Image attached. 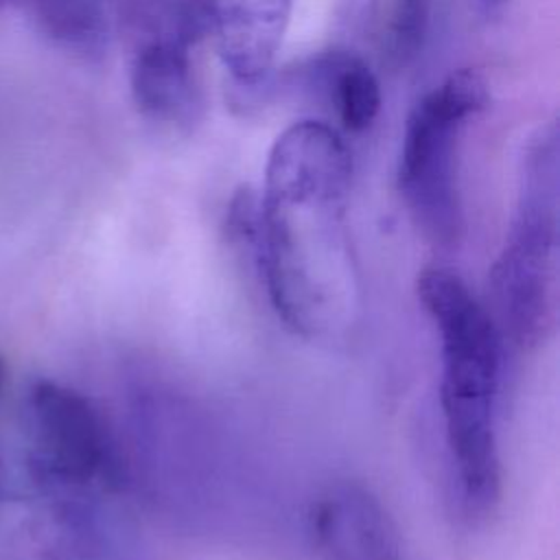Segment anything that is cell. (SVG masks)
<instances>
[{
	"label": "cell",
	"mask_w": 560,
	"mask_h": 560,
	"mask_svg": "<svg viewBox=\"0 0 560 560\" xmlns=\"http://www.w3.org/2000/svg\"><path fill=\"white\" fill-rule=\"evenodd\" d=\"M416 293L440 337V407L459 492L468 512H488L501 488L494 411L505 343L453 269H422Z\"/></svg>",
	"instance_id": "cell-1"
},
{
	"label": "cell",
	"mask_w": 560,
	"mask_h": 560,
	"mask_svg": "<svg viewBox=\"0 0 560 560\" xmlns=\"http://www.w3.org/2000/svg\"><path fill=\"white\" fill-rule=\"evenodd\" d=\"M228 234L249 256L271 308L293 332L315 337L350 322L357 278L341 210L282 208L243 188L230 201Z\"/></svg>",
	"instance_id": "cell-2"
},
{
	"label": "cell",
	"mask_w": 560,
	"mask_h": 560,
	"mask_svg": "<svg viewBox=\"0 0 560 560\" xmlns=\"http://www.w3.org/2000/svg\"><path fill=\"white\" fill-rule=\"evenodd\" d=\"M488 313L503 343L534 348L558 313V131L540 129L525 149L521 197L488 276Z\"/></svg>",
	"instance_id": "cell-3"
},
{
	"label": "cell",
	"mask_w": 560,
	"mask_h": 560,
	"mask_svg": "<svg viewBox=\"0 0 560 560\" xmlns=\"http://www.w3.org/2000/svg\"><path fill=\"white\" fill-rule=\"evenodd\" d=\"M488 83L470 68L448 74L411 109L398 160V190L418 230L438 247L462 236L457 142L468 118L488 105Z\"/></svg>",
	"instance_id": "cell-4"
},
{
	"label": "cell",
	"mask_w": 560,
	"mask_h": 560,
	"mask_svg": "<svg viewBox=\"0 0 560 560\" xmlns=\"http://www.w3.org/2000/svg\"><path fill=\"white\" fill-rule=\"evenodd\" d=\"M31 470L57 494H114L122 464L98 409L81 392L39 378L28 392Z\"/></svg>",
	"instance_id": "cell-5"
},
{
	"label": "cell",
	"mask_w": 560,
	"mask_h": 560,
	"mask_svg": "<svg viewBox=\"0 0 560 560\" xmlns=\"http://www.w3.org/2000/svg\"><path fill=\"white\" fill-rule=\"evenodd\" d=\"M129 22V88L138 112L160 125H192L201 112V92L190 44L203 26L184 0H133Z\"/></svg>",
	"instance_id": "cell-6"
},
{
	"label": "cell",
	"mask_w": 560,
	"mask_h": 560,
	"mask_svg": "<svg viewBox=\"0 0 560 560\" xmlns=\"http://www.w3.org/2000/svg\"><path fill=\"white\" fill-rule=\"evenodd\" d=\"M352 179L343 138L322 120H298L273 140L260 195L282 208L341 210Z\"/></svg>",
	"instance_id": "cell-7"
},
{
	"label": "cell",
	"mask_w": 560,
	"mask_h": 560,
	"mask_svg": "<svg viewBox=\"0 0 560 560\" xmlns=\"http://www.w3.org/2000/svg\"><path fill=\"white\" fill-rule=\"evenodd\" d=\"M308 518L324 560H405L392 516L361 483L343 481L326 488Z\"/></svg>",
	"instance_id": "cell-8"
},
{
	"label": "cell",
	"mask_w": 560,
	"mask_h": 560,
	"mask_svg": "<svg viewBox=\"0 0 560 560\" xmlns=\"http://www.w3.org/2000/svg\"><path fill=\"white\" fill-rule=\"evenodd\" d=\"M293 0H214L210 31L232 79L260 83L278 52Z\"/></svg>",
	"instance_id": "cell-9"
},
{
	"label": "cell",
	"mask_w": 560,
	"mask_h": 560,
	"mask_svg": "<svg viewBox=\"0 0 560 560\" xmlns=\"http://www.w3.org/2000/svg\"><path fill=\"white\" fill-rule=\"evenodd\" d=\"M313 74L326 88L328 101L346 131L363 133L374 125L383 105L381 83L361 57L328 52L315 61Z\"/></svg>",
	"instance_id": "cell-10"
},
{
	"label": "cell",
	"mask_w": 560,
	"mask_h": 560,
	"mask_svg": "<svg viewBox=\"0 0 560 560\" xmlns=\"http://www.w3.org/2000/svg\"><path fill=\"white\" fill-rule=\"evenodd\" d=\"M44 31L66 46L90 50L103 37L101 0H33Z\"/></svg>",
	"instance_id": "cell-11"
},
{
	"label": "cell",
	"mask_w": 560,
	"mask_h": 560,
	"mask_svg": "<svg viewBox=\"0 0 560 560\" xmlns=\"http://www.w3.org/2000/svg\"><path fill=\"white\" fill-rule=\"evenodd\" d=\"M184 4L190 9V13L203 26V31H210L212 13H214V0H184Z\"/></svg>",
	"instance_id": "cell-12"
},
{
	"label": "cell",
	"mask_w": 560,
	"mask_h": 560,
	"mask_svg": "<svg viewBox=\"0 0 560 560\" xmlns=\"http://www.w3.org/2000/svg\"><path fill=\"white\" fill-rule=\"evenodd\" d=\"M505 0H477V4L486 11V13H497L503 7Z\"/></svg>",
	"instance_id": "cell-13"
},
{
	"label": "cell",
	"mask_w": 560,
	"mask_h": 560,
	"mask_svg": "<svg viewBox=\"0 0 560 560\" xmlns=\"http://www.w3.org/2000/svg\"><path fill=\"white\" fill-rule=\"evenodd\" d=\"M4 378H7V363H4V359L0 357V389H2V385H4Z\"/></svg>",
	"instance_id": "cell-14"
}]
</instances>
